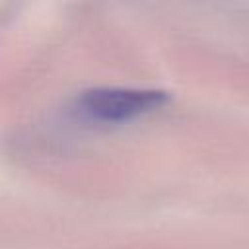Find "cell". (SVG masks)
<instances>
[{"label": "cell", "mask_w": 249, "mask_h": 249, "mask_svg": "<svg viewBox=\"0 0 249 249\" xmlns=\"http://www.w3.org/2000/svg\"><path fill=\"white\" fill-rule=\"evenodd\" d=\"M167 93L146 88H93L84 91L76 107L95 123H128L165 105Z\"/></svg>", "instance_id": "6da1fadb"}]
</instances>
